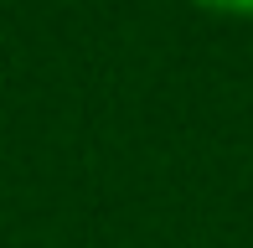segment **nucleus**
<instances>
[{
	"label": "nucleus",
	"mask_w": 253,
	"mask_h": 248,
	"mask_svg": "<svg viewBox=\"0 0 253 248\" xmlns=\"http://www.w3.org/2000/svg\"><path fill=\"white\" fill-rule=\"evenodd\" d=\"M202 10H217V16H253V0H197Z\"/></svg>",
	"instance_id": "f257e3e1"
}]
</instances>
